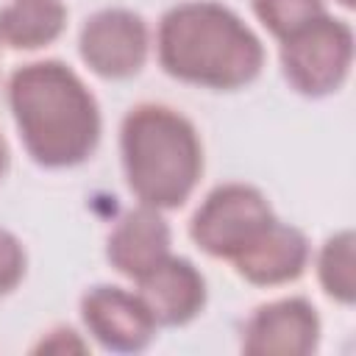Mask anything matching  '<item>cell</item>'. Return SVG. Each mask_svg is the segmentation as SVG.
<instances>
[{
	"label": "cell",
	"mask_w": 356,
	"mask_h": 356,
	"mask_svg": "<svg viewBox=\"0 0 356 356\" xmlns=\"http://www.w3.org/2000/svg\"><path fill=\"white\" fill-rule=\"evenodd\" d=\"M253 11L261 25L281 42L298 28L309 25L314 17L325 14L323 0H253Z\"/></svg>",
	"instance_id": "5bb4252c"
},
{
	"label": "cell",
	"mask_w": 356,
	"mask_h": 356,
	"mask_svg": "<svg viewBox=\"0 0 356 356\" xmlns=\"http://www.w3.org/2000/svg\"><path fill=\"white\" fill-rule=\"evenodd\" d=\"M156 53L167 75L206 89L248 86L264 67L261 39L214 0L170 8L159 22Z\"/></svg>",
	"instance_id": "7a4b0ae2"
},
{
	"label": "cell",
	"mask_w": 356,
	"mask_h": 356,
	"mask_svg": "<svg viewBox=\"0 0 356 356\" xmlns=\"http://www.w3.org/2000/svg\"><path fill=\"white\" fill-rule=\"evenodd\" d=\"M147 25L131 8H103L92 14L78 39L83 64L111 81L136 75L147 58Z\"/></svg>",
	"instance_id": "8992f818"
},
{
	"label": "cell",
	"mask_w": 356,
	"mask_h": 356,
	"mask_svg": "<svg viewBox=\"0 0 356 356\" xmlns=\"http://www.w3.org/2000/svg\"><path fill=\"white\" fill-rule=\"evenodd\" d=\"M81 320L106 350L117 353H136L147 348L159 328L136 292L108 284H97L83 292Z\"/></svg>",
	"instance_id": "52a82bcc"
},
{
	"label": "cell",
	"mask_w": 356,
	"mask_h": 356,
	"mask_svg": "<svg viewBox=\"0 0 356 356\" xmlns=\"http://www.w3.org/2000/svg\"><path fill=\"white\" fill-rule=\"evenodd\" d=\"M22 275H25V248L11 231L0 228V298L14 292Z\"/></svg>",
	"instance_id": "9a60e30c"
},
{
	"label": "cell",
	"mask_w": 356,
	"mask_h": 356,
	"mask_svg": "<svg viewBox=\"0 0 356 356\" xmlns=\"http://www.w3.org/2000/svg\"><path fill=\"white\" fill-rule=\"evenodd\" d=\"M6 167H8V147H6V142H3V136H0V178H3Z\"/></svg>",
	"instance_id": "e0dca14e"
},
{
	"label": "cell",
	"mask_w": 356,
	"mask_h": 356,
	"mask_svg": "<svg viewBox=\"0 0 356 356\" xmlns=\"http://www.w3.org/2000/svg\"><path fill=\"white\" fill-rule=\"evenodd\" d=\"M339 3H342L345 8H350V6H353V0H339Z\"/></svg>",
	"instance_id": "ac0fdd59"
},
{
	"label": "cell",
	"mask_w": 356,
	"mask_h": 356,
	"mask_svg": "<svg viewBox=\"0 0 356 356\" xmlns=\"http://www.w3.org/2000/svg\"><path fill=\"white\" fill-rule=\"evenodd\" d=\"M134 284H136V295L153 314L156 325H186L206 306L203 273L189 259L172 253Z\"/></svg>",
	"instance_id": "9c48e42d"
},
{
	"label": "cell",
	"mask_w": 356,
	"mask_h": 356,
	"mask_svg": "<svg viewBox=\"0 0 356 356\" xmlns=\"http://www.w3.org/2000/svg\"><path fill=\"white\" fill-rule=\"evenodd\" d=\"M273 222L275 214L267 197L250 184L231 181L206 195L189 222V236L203 253L234 261Z\"/></svg>",
	"instance_id": "277c9868"
},
{
	"label": "cell",
	"mask_w": 356,
	"mask_h": 356,
	"mask_svg": "<svg viewBox=\"0 0 356 356\" xmlns=\"http://www.w3.org/2000/svg\"><path fill=\"white\" fill-rule=\"evenodd\" d=\"M353 61V31L328 14L314 17L281 42V67L289 86L306 97L337 92Z\"/></svg>",
	"instance_id": "5b68a950"
},
{
	"label": "cell",
	"mask_w": 356,
	"mask_h": 356,
	"mask_svg": "<svg viewBox=\"0 0 356 356\" xmlns=\"http://www.w3.org/2000/svg\"><path fill=\"white\" fill-rule=\"evenodd\" d=\"M170 225L153 206L131 209L108 234L106 259L117 273L136 281L170 256Z\"/></svg>",
	"instance_id": "30bf717a"
},
{
	"label": "cell",
	"mask_w": 356,
	"mask_h": 356,
	"mask_svg": "<svg viewBox=\"0 0 356 356\" xmlns=\"http://www.w3.org/2000/svg\"><path fill=\"white\" fill-rule=\"evenodd\" d=\"M120 150L131 192L159 211L181 209L203 172V145L195 125L161 103H139L125 114Z\"/></svg>",
	"instance_id": "3957f363"
},
{
	"label": "cell",
	"mask_w": 356,
	"mask_h": 356,
	"mask_svg": "<svg viewBox=\"0 0 356 356\" xmlns=\"http://www.w3.org/2000/svg\"><path fill=\"white\" fill-rule=\"evenodd\" d=\"M67 8L61 0H14L0 8V42L11 50H39L61 36Z\"/></svg>",
	"instance_id": "7c38bea8"
},
{
	"label": "cell",
	"mask_w": 356,
	"mask_h": 356,
	"mask_svg": "<svg viewBox=\"0 0 356 356\" xmlns=\"http://www.w3.org/2000/svg\"><path fill=\"white\" fill-rule=\"evenodd\" d=\"M309 253L312 250H309L306 236L295 225L281 222L275 217V222L248 250H242L231 264L248 284L278 286V284H289L303 275L309 264Z\"/></svg>",
	"instance_id": "8fae6325"
},
{
	"label": "cell",
	"mask_w": 356,
	"mask_h": 356,
	"mask_svg": "<svg viewBox=\"0 0 356 356\" xmlns=\"http://www.w3.org/2000/svg\"><path fill=\"white\" fill-rule=\"evenodd\" d=\"M317 278L328 298L342 306H350L356 298V273H353V231L334 234L317 256Z\"/></svg>",
	"instance_id": "4fadbf2b"
},
{
	"label": "cell",
	"mask_w": 356,
	"mask_h": 356,
	"mask_svg": "<svg viewBox=\"0 0 356 356\" xmlns=\"http://www.w3.org/2000/svg\"><path fill=\"white\" fill-rule=\"evenodd\" d=\"M8 106L28 156L50 170L86 161L100 142V108L89 86L61 61L11 72Z\"/></svg>",
	"instance_id": "6da1fadb"
},
{
	"label": "cell",
	"mask_w": 356,
	"mask_h": 356,
	"mask_svg": "<svg viewBox=\"0 0 356 356\" xmlns=\"http://www.w3.org/2000/svg\"><path fill=\"white\" fill-rule=\"evenodd\" d=\"M86 350H89V342H83L72 328H64V325L47 331L33 348V353H86Z\"/></svg>",
	"instance_id": "2e32d148"
},
{
	"label": "cell",
	"mask_w": 356,
	"mask_h": 356,
	"mask_svg": "<svg viewBox=\"0 0 356 356\" xmlns=\"http://www.w3.org/2000/svg\"><path fill=\"white\" fill-rule=\"evenodd\" d=\"M320 317L306 298H281L259 306L242 328V350L253 356H306L317 350Z\"/></svg>",
	"instance_id": "ba28073f"
}]
</instances>
